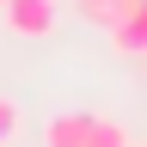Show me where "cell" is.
I'll return each instance as SVG.
<instances>
[{"label":"cell","instance_id":"cell-1","mask_svg":"<svg viewBox=\"0 0 147 147\" xmlns=\"http://www.w3.org/2000/svg\"><path fill=\"white\" fill-rule=\"evenodd\" d=\"M0 18H6V31H18V37H49L55 18H61V6H55V0H6Z\"/></svg>","mask_w":147,"mask_h":147},{"label":"cell","instance_id":"cell-8","mask_svg":"<svg viewBox=\"0 0 147 147\" xmlns=\"http://www.w3.org/2000/svg\"><path fill=\"white\" fill-rule=\"evenodd\" d=\"M141 147H147V141H141Z\"/></svg>","mask_w":147,"mask_h":147},{"label":"cell","instance_id":"cell-2","mask_svg":"<svg viewBox=\"0 0 147 147\" xmlns=\"http://www.w3.org/2000/svg\"><path fill=\"white\" fill-rule=\"evenodd\" d=\"M110 37H117L123 55H141V49H147V0H135V6H129V18H123Z\"/></svg>","mask_w":147,"mask_h":147},{"label":"cell","instance_id":"cell-4","mask_svg":"<svg viewBox=\"0 0 147 147\" xmlns=\"http://www.w3.org/2000/svg\"><path fill=\"white\" fill-rule=\"evenodd\" d=\"M74 6H80L92 25H104V31H117L123 18H129V6H135V0H74Z\"/></svg>","mask_w":147,"mask_h":147},{"label":"cell","instance_id":"cell-6","mask_svg":"<svg viewBox=\"0 0 147 147\" xmlns=\"http://www.w3.org/2000/svg\"><path fill=\"white\" fill-rule=\"evenodd\" d=\"M18 129H25V104L0 92V147H12V141H18Z\"/></svg>","mask_w":147,"mask_h":147},{"label":"cell","instance_id":"cell-3","mask_svg":"<svg viewBox=\"0 0 147 147\" xmlns=\"http://www.w3.org/2000/svg\"><path fill=\"white\" fill-rule=\"evenodd\" d=\"M86 147H135V135L110 117H86Z\"/></svg>","mask_w":147,"mask_h":147},{"label":"cell","instance_id":"cell-7","mask_svg":"<svg viewBox=\"0 0 147 147\" xmlns=\"http://www.w3.org/2000/svg\"><path fill=\"white\" fill-rule=\"evenodd\" d=\"M0 6H6V0H0Z\"/></svg>","mask_w":147,"mask_h":147},{"label":"cell","instance_id":"cell-5","mask_svg":"<svg viewBox=\"0 0 147 147\" xmlns=\"http://www.w3.org/2000/svg\"><path fill=\"white\" fill-rule=\"evenodd\" d=\"M43 147H86V117H55L43 129Z\"/></svg>","mask_w":147,"mask_h":147}]
</instances>
